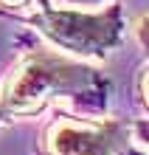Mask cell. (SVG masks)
<instances>
[{
    "instance_id": "5b68a950",
    "label": "cell",
    "mask_w": 149,
    "mask_h": 155,
    "mask_svg": "<svg viewBox=\"0 0 149 155\" xmlns=\"http://www.w3.org/2000/svg\"><path fill=\"white\" fill-rule=\"evenodd\" d=\"M51 3L59 6V8H82V12H90L96 6H110L113 0H51Z\"/></svg>"
},
{
    "instance_id": "277c9868",
    "label": "cell",
    "mask_w": 149,
    "mask_h": 155,
    "mask_svg": "<svg viewBox=\"0 0 149 155\" xmlns=\"http://www.w3.org/2000/svg\"><path fill=\"white\" fill-rule=\"evenodd\" d=\"M51 0H0V8L11 14H20L25 20H31L34 14H40L42 8H48Z\"/></svg>"
},
{
    "instance_id": "6da1fadb",
    "label": "cell",
    "mask_w": 149,
    "mask_h": 155,
    "mask_svg": "<svg viewBox=\"0 0 149 155\" xmlns=\"http://www.w3.org/2000/svg\"><path fill=\"white\" fill-rule=\"evenodd\" d=\"M93 71L87 65H79L73 59H65L62 54H48V51H34L28 54L11 79L3 87V99L0 107L14 116L23 113H37L48 102L51 93L59 90H73L85 87Z\"/></svg>"
},
{
    "instance_id": "52a82bcc",
    "label": "cell",
    "mask_w": 149,
    "mask_h": 155,
    "mask_svg": "<svg viewBox=\"0 0 149 155\" xmlns=\"http://www.w3.org/2000/svg\"><path fill=\"white\" fill-rule=\"evenodd\" d=\"M141 93H144V104L149 107V71L144 74V82H141Z\"/></svg>"
},
{
    "instance_id": "8992f818",
    "label": "cell",
    "mask_w": 149,
    "mask_h": 155,
    "mask_svg": "<svg viewBox=\"0 0 149 155\" xmlns=\"http://www.w3.org/2000/svg\"><path fill=\"white\" fill-rule=\"evenodd\" d=\"M135 37H138V42H141L144 48L149 51V12L135 23Z\"/></svg>"
},
{
    "instance_id": "7a4b0ae2",
    "label": "cell",
    "mask_w": 149,
    "mask_h": 155,
    "mask_svg": "<svg viewBox=\"0 0 149 155\" xmlns=\"http://www.w3.org/2000/svg\"><path fill=\"white\" fill-rule=\"evenodd\" d=\"M28 23L65 51L101 57L121 37L124 8L121 3H110L101 12H82V8H59L51 3L40 14H34Z\"/></svg>"
},
{
    "instance_id": "3957f363",
    "label": "cell",
    "mask_w": 149,
    "mask_h": 155,
    "mask_svg": "<svg viewBox=\"0 0 149 155\" xmlns=\"http://www.w3.org/2000/svg\"><path fill=\"white\" fill-rule=\"evenodd\" d=\"M110 141H113V124L62 118L48 130L51 155H107Z\"/></svg>"
}]
</instances>
